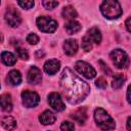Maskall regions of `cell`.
<instances>
[{"mask_svg": "<svg viewBox=\"0 0 131 131\" xmlns=\"http://www.w3.org/2000/svg\"><path fill=\"white\" fill-rule=\"evenodd\" d=\"M15 51H16L17 56H18L20 59L27 60V59L29 58V53H28V51H27L26 48L20 47V46H15Z\"/></svg>", "mask_w": 131, "mask_h": 131, "instance_id": "cell-23", "label": "cell"}, {"mask_svg": "<svg viewBox=\"0 0 131 131\" xmlns=\"http://www.w3.org/2000/svg\"><path fill=\"white\" fill-rule=\"evenodd\" d=\"M59 87L71 104H78L82 102L90 93L89 85L78 77L70 68H66L59 78Z\"/></svg>", "mask_w": 131, "mask_h": 131, "instance_id": "cell-1", "label": "cell"}, {"mask_svg": "<svg viewBox=\"0 0 131 131\" xmlns=\"http://www.w3.org/2000/svg\"><path fill=\"white\" fill-rule=\"evenodd\" d=\"M0 124L1 126L8 131H12L16 128V121L13 117L11 116H5L0 120Z\"/></svg>", "mask_w": 131, "mask_h": 131, "instance_id": "cell-14", "label": "cell"}, {"mask_svg": "<svg viewBox=\"0 0 131 131\" xmlns=\"http://www.w3.org/2000/svg\"><path fill=\"white\" fill-rule=\"evenodd\" d=\"M127 130L131 131V129H130V117L127 118Z\"/></svg>", "mask_w": 131, "mask_h": 131, "instance_id": "cell-32", "label": "cell"}, {"mask_svg": "<svg viewBox=\"0 0 131 131\" xmlns=\"http://www.w3.org/2000/svg\"><path fill=\"white\" fill-rule=\"evenodd\" d=\"M26 40H27V42H28L29 44H31V45H35V44H37V43L39 42V37H38L36 34L31 33V34H29V35L27 36Z\"/></svg>", "mask_w": 131, "mask_h": 131, "instance_id": "cell-26", "label": "cell"}, {"mask_svg": "<svg viewBox=\"0 0 131 131\" xmlns=\"http://www.w3.org/2000/svg\"><path fill=\"white\" fill-rule=\"evenodd\" d=\"M61 15H62V17L66 18V19L73 20V19H75V18L78 16V13H77L76 9H75L73 6L68 5V6H64V7L62 8Z\"/></svg>", "mask_w": 131, "mask_h": 131, "instance_id": "cell-19", "label": "cell"}, {"mask_svg": "<svg viewBox=\"0 0 131 131\" xmlns=\"http://www.w3.org/2000/svg\"><path fill=\"white\" fill-rule=\"evenodd\" d=\"M1 60L4 64L11 67V66H14V63L16 62V57L14 56L13 53L9 51H3L1 53Z\"/></svg>", "mask_w": 131, "mask_h": 131, "instance_id": "cell-21", "label": "cell"}, {"mask_svg": "<svg viewBox=\"0 0 131 131\" xmlns=\"http://www.w3.org/2000/svg\"><path fill=\"white\" fill-rule=\"evenodd\" d=\"M0 107L6 113L11 112L12 99H11V95L9 93H3L0 95Z\"/></svg>", "mask_w": 131, "mask_h": 131, "instance_id": "cell-13", "label": "cell"}, {"mask_svg": "<svg viewBox=\"0 0 131 131\" xmlns=\"http://www.w3.org/2000/svg\"><path fill=\"white\" fill-rule=\"evenodd\" d=\"M95 86L99 89H104L106 86H107V83H106V80L103 78V77H99L98 79H96L95 81Z\"/></svg>", "mask_w": 131, "mask_h": 131, "instance_id": "cell-28", "label": "cell"}, {"mask_svg": "<svg viewBox=\"0 0 131 131\" xmlns=\"http://www.w3.org/2000/svg\"><path fill=\"white\" fill-rule=\"evenodd\" d=\"M75 70L79 73V74H81V75H83L85 78H87V79H93L95 76H96V71H95V69L90 64V63H88V62H86V61H83V60H78V61H76V63H75Z\"/></svg>", "mask_w": 131, "mask_h": 131, "instance_id": "cell-6", "label": "cell"}, {"mask_svg": "<svg viewBox=\"0 0 131 131\" xmlns=\"http://www.w3.org/2000/svg\"><path fill=\"white\" fill-rule=\"evenodd\" d=\"M130 20H131V17H128L125 21V25H126V29L128 32H131V27H130Z\"/></svg>", "mask_w": 131, "mask_h": 131, "instance_id": "cell-31", "label": "cell"}, {"mask_svg": "<svg viewBox=\"0 0 131 131\" xmlns=\"http://www.w3.org/2000/svg\"><path fill=\"white\" fill-rule=\"evenodd\" d=\"M48 103L56 112H61L66 108V105L62 101V98H61L60 94L57 92H51L48 95Z\"/></svg>", "mask_w": 131, "mask_h": 131, "instance_id": "cell-9", "label": "cell"}, {"mask_svg": "<svg viewBox=\"0 0 131 131\" xmlns=\"http://www.w3.org/2000/svg\"><path fill=\"white\" fill-rule=\"evenodd\" d=\"M17 4L24 9H31L35 5V2L34 1H17Z\"/></svg>", "mask_w": 131, "mask_h": 131, "instance_id": "cell-29", "label": "cell"}, {"mask_svg": "<svg viewBox=\"0 0 131 131\" xmlns=\"http://www.w3.org/2000/svg\"><path fill=\"white\" fill-rule=\"evenodd\" d=\"M100 11H101L102 15L108 19H116V18L120 17L123 13L120 3L115 0L103 1L100 5Z\"/></svg>", "mask_w": 131, "mask_h": 131, "instance_id": "cell-3", "label": "cell"}, {"mask_svg": "<svg viewBox=\"0 0 131 131\" xmlns=\"http://www.w3.org/2000/svg\"><path fill=\"white\" fill-rule=\"evenodd\" d=\"M60 131H75V126L69 121H64L60 125Z\"/></svg>", "mask_w": 131, "mask_h": 131, "instance_id": "cell-25", "label": "cell"}, {"mask_svg": "<svg viewBox=\"0 0 131 131\" xmlns=\"http://www.w3.org/2000/svg\"><path fill=\"white\" fill-rule=\"evenodd\" d=\"M99 63L101 64L100 67H101V69L103 70V72H104L105 74H107V75H110V74H111V70H110V69H108V68H107V67L105 66V63H104V62H103L102 60H99Z\"/></svg>", "mask_w": 131, "mask_h": 131, "instance_id": "cell-30", "label": "cell"}, {"mask_svg": "<svg viewBox=\"0 0 131 131\" xmlns=\"http://www.w3.org/2000/svg\"><path fill=\"white\" fill-rule=\"evenodd\" d=\"M27 80L30 84L32 85H37L42 81V73L40 71V69H38L37 67L33 66L30 68V70L28 71V75H27Z\"/></svg>", "mask_w": 131, "mask_h": 131, "instance_id": "cell-10", "label": "cell"}, {"mask_svg": "<svg viewBox=\"0 0 131 131\" xmlns=\"http://www.w3.org/2000/svg\"><path fill=\"white\" fill-rule=\"evenodd\" d=\"M94 120L98 128L103 131H112L116 128L115 121L102 107H96L94 110Z\"/></svg>", "mask_w": 131, "mask_h": 131, "instance_id": "cell-2", "label": "cell"}, {"mask_svg": "<svg viewBox=\"0 0 131 131\" xmlns=\"http://www.w3.org/2000/svg\"><path fill=\"white\" fill-rule=\"evenodd\" d=\"M73 119L80 125H83L87 119V111L85 107H80L78 108L74 114H73Z\"/></svg>", "mask_w": 131, "mask_h": 131, "instance_id": "cell-18", "label": "cell"}, {"mask_svg": "<svg viewBox=\"0 0 131 131\" xmlns=\"http://www.w3.org/2000/svg\"><path fill=\"white\" fill-rule=\"evenodd\" d=\"M63 51L66 54L72 56L78 51V43L75 39H68L63 42Z\"/></svg>", "mask_w": 131, "mask_h": 131, "instance_id": "cell-12", "label": "cell"}, {"mask_svg": "<svg viewBox=\"0 0 131 131\" xmlns=\"http://www.w3.org/2000/svg\"><path fill=\"white\" fill-rule=\"evenodd\" d=\"M56 118L54 116V114L50 111H44L40 116H39V121L41 124L43 125H51L55 122Z\"/></svg>", "mask_w": 131, "mask_h": 131, "instance_id": "cell-15", "label": "cell"}, {"mask_svg": "<svg viewBox=\"0 0 131 131\" xmlns=\"http://www.w3.org/2000/svg\"><path fill=\"white\" fill-rule=\"evenodd\" d=\"M7 82L12 86L19 85L21 82V74L19 73V71L11 70L7 75Z\"/></svg>", "mask_w": 131, "mask_h": 131, "instance_id": "cell-16", "label": "cell"}, {"mask_svg": "<svg viewBox=\"0 0 131 131\" xmlns=\"http://www.w3.org/2000/svg\"><path fill=\"white\" fill-rule=\"evenodd\" d=\"M59 69H60V61L55 58L48 59L44 63V71L48 75H55L59 71Z\"/></svg>", "mask_w": 131, "mask_h": 131, "instance_id": "cell-11", "label": "cell"}, {"mask_svg": "<svg viewBox=\"0 0 131 131\" xmlns=\"http://www.w3.org/2000/svg\"><path fill=\"white\" fill-rule=\"evenodd\" d=\"M64 29H66V31H67L68 34L73 35V34L78 33V32L82 29V26H81V24H80L79 21L73 19V20H69V21L66 24Z\"/></svg>", "mask_w": 131, "mask_h": 131, "instance_id": "cell-17", "label": "cell"}, {"mask_svg": "<svg viewBox=\"0 0 131 131\" xmlns=\"http://www.w3.org/2000/svg\"><path fill=\"white\" fill-rule=\"evenodd\" d=\"M0 4H1V2H0Z\"/></svg>", "mask_w": 131, "mask_h": 131, "instance_id": "cell-34", "label": "cell"}, {"mask_svg": "<svg viewBox=\"0 0 131 131\" xmlns=\"http://www.w3.org/2000/svg\"><path fill=\"white\" fill-rule=\"evenodd\" d=\"M110 57L113 63L115 64V67L118 69H125L129 64V57L123 49H120V48L114 49L110 53Z\"/></svg>", "mask_w": 131, "mask_h": 131, "instance_id": "cell-4", "label": "cell"}, {"mask_svg": "<svg viewBox=\"0 0 131 131\" xmlns=\"http://www.w3.org/2000/svg\"><path fill=\"white\" fill-rule=\"evenodd\" d=\"M42 5L44 6L45 9L52 10L53 8H55L58 5V2L57 1H42Z\"/></svg>", "mask_w": 131, "mask_h": 131, "instance_id": "cell-27", "label": "cell"}, {"mask_svg": "<svg viewBox=\"0 0 131 131\" xmlns=\"http://www.w3.org/2000/svg\"><path fill=\"white\" fill-rule=\"evenodd\" d=\"M82 48L85 51H90L92 49V42L90 41V39L87 36H84L82 38Z\"/></svg>", "mask_w": 131, "mask_h": 131, "instance_id": "cell-24", "label": "cell"}, {"mask_svg": "<svg viewBox=\"0 0 131 131\" xmlns=\"http://www.w3.org/2000/svg\"><path fill=\"white\" fill-rule=\"evenodd\" d=\"M125 81H126V77L123 74H116L113 77V81H112V87H113V89H115V90L120 89L124 85Z\"/></svg>", "mask_w": 131, "mask_h": 131, "instance_id": "cell-22", "label": "cell"}, {"mask_svg": "<svg viewBox=\"0 0 131 131\" xmlns=\"http://www.w3.org/2000/svg\"><path fill=\"white\" fill-rule=\"evenodd\" d=\"M129 91H130V87L127 88V101L128 103H130V96H129Z\"/></svg>", "mask_w": 131, "mask_h": 131, "instance_id": "cell-33", "label": "cell"}, {"mask_svg": "<svg viewBox=\"0 0 131 131\" xmlns=\"http://www.w3.org/2000/svg\"><path fill=\"white\" fill-rule=\"evenodd\" d=\"M4 18H5V21L12 28L18 27L21 23L20 14L14 7L7 8V10L5 12V15H4Z\"/></svg>", "mask_w": 131, "mask_h": 131, "instance_id": "cell-8", "label": "cell"}, {"mask_svg": "<svg viewBox=\"0 0 131 131\" xmlns=\"http://www.w3.org/2000/svg\"><path fill=\"white\" fill-rule=\"evenodd\" d=\"M87 37L90 39L91 42L95 44H99L101 42V33L97 28H91L87 32Z\"/></svg>", "mask_w": 131, "mask_h": 131, "instance_id": "cell-20", "label": "cell"}, {"mask_svg": "<svg viewBox=\"0 0 131 131\" xmlns=\"http://www.w3.org/2000/svg\"><path fill=\"white\" fill-rule=\"evenodd\" d=\"M21 101L26 107H35L40 101L39 95L31 90H25L21 92Z\"/></svg>", "mask_w": 131, "mask_h": 131, "instance_id": "cell-7", "label": "cell"}, {"mask_svg": "<svg viewBox=\"0 0 131 131\" xmlns=\"http://www.w3.org/2000/svg\"><path fill=\"white\" fill-rule=\"evenodd\" d=\"M36 25L38 29L44 33H53L57 29V23L53 18L46 15L39 16L36 19Z\"/></svg>", "mask_w": 131, "mask_h": 131, "instance_id": "cell-5", "label": "cell"}]
</instances>
